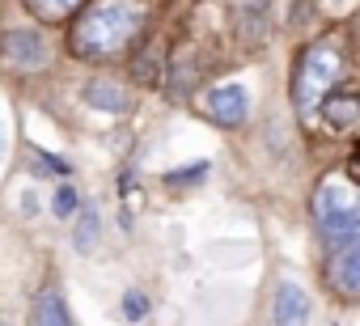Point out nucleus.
<instances>
[{"label":"nucleus","instance_id":"19","mask_svg":"<svg viewBox=\"0 0 360 326\" xmlns=\"http://www.w3.org/2000/svg\"><path fill=\"white\" fill-rule=\"evenodd\" d=\"M343 174H347V183H352V187H360V148L352 152V161H347V170H343Z\"/></svg>","mask_w":360,"mask_h":326},{"label":"nucleus","instance_id":"18","mask_svg":"<svg viewBox=\"0 0 360 326\" xmlns=\"http://www.w3.org/2000/svg\"><path fill=\"white\" fill-rule=\"evenodd\" d=\"M34 170H47V174H68V166H64V161H56L51 152H39V157H34Z\"/></svg>","mask_w":360,"mask_h":326},{"label":"nucleus","instance_id":"16","mask_svg":"<svg viewBox=\"0 0 360 326\" xmlns=\"http://www.w3.org/2000/svg\"><path fill=\"white\" fill-rule=\"evenodd\" d=\"M123 313H127V322H140V318L148 313V296H144L140 288H131V292H123Z\"/></svg>","mask_w":360,"mask_h":326},{"label":"nucleus","instance_id":"6","mask_svg":"<svg viewBox=\"0 0 360 326\" xmlns=\"http://www.w3.org/2000/svg\"><path fill=\"white\" fill-rule=\"evenodd\" d=\"M250 110V98H246V85L242 81H225L217 89H208V115L221 123V127H238Z\"/></svg>","mask_w":360,"mask_h":326},{"label":"nucleus","instance_id":"20","mask_svg":"<svg viewBox=\"0 0 360 326\" xmlns=\"http://www.w3.org/2000/svg\"><path fill=\"white\" fill-rule=\"evenodd\" d=\"M0 157H5V123H0Z\"/></svg>","mask_w":360,"mask_h":326},{"label":"nucleus","instance_id":"21","mask_svg":"<svg viewBox=\"0 0 360 326\" xmlns=\"http://www.w3.org/2000/svg\"><path fill=\"white\" fill-rule=\"evenodd\" d=\"M0 326H5V322H0Z\"/></svg>","mask_w":360,"mask_h":326},{"label":"nucleus","instance_id":"13","mask_svg":"<svg viewBox=\"0 0 360 326\" xmlns=\"http://www.w3.org/2000/svg\"><path fill=\"white\" fill-rule=\"evenodd\" d=\"M81 5H85V0H26V9H30L34 18H43V22H64V18H72Z\"/></svg>","mask_w":360,"mask_h":326},{"label":"nucleus","instance_id":"8","mask_svg":"<svg viewBox=\"0 0 360 326\" xmlns=\"http://www.w3.org/2000/svg\"><path fill=\"white\" fill-rule=\"evenodd\" d=\"M30 326H72L68 305H64V296H60L56 288H43V292L34 296V305H30Z\"/></svg>","mask_w":360,"mask_h":326},{"label":"nucleus","instance_id":"3","mask_svg":"<svg viewBox=\"0 0 360 326\" xmlns=\"http://www.w3.org/2000/svg\"><path fill=\"white\" fill-rule=\"evenodd\" d=\"M326 284L343 301H360V237L343 242L326 259Z\"/></svg>","mask_w":360,"mask_h":326},{"label":"nucleus","instance_id":"14","mask_svg":"<svg viewBox=\"0 0 360 326\" xmlns=\"http://www.w3.org/2000/svg\"><path fill=\"white\" fill-rule=\"evenodd\" d=\"M200 178H208V161H195V166H187V170H169L165 174V187H191Z\"/></svg>","mask_w":360,"mask_h":326},{"label":"nucleus","instance_id":"4","mask_svg":"<svg viewBox=\"0 0 360 326\" xmlns=\"http://www.w3.org/2000/svg\"><path fill=\"white\" fill-rule=\"evenodd\" d=\"M0 56H5V64H13L22 72H34V68L51 64V47L34 30H5L0 34Z\"/></svg>","mask_w":360,"mask_h":326},{"label":"nucleus","instance_id":"9","mask_svg":"<svg viewBox=\"0 0 360 326\" xmlns=\"http://www.w3.org/2000/svg\"><path fill=\"white\" fill-rule=\"evenodd\" d=\"M267 18H271V0H238V34L242 39H259L267 30Z\"/></svg>","mask_w":360,"mask_h":326},{"label":"nucleus","instance_id":"15","mask_svg":"<svg viewBox=\"0 0 360 326\" xmlns=\"http://www.w3.org/2000/svg\"><path fill=\"white\" fill-rule=\"evenodd\" d=\"M51 208H56V216H60V221H68V216H72V212L81 208V195H77V187H60V191H56V204H51Z\"/></svg>","mask_w":360,"mask_h":326},{"label":"nucleus","instance_id":"10","mask_svg":"<svg viewBox=\"0 0 360 326\" xmlns=\"http://www.w3.org/2000/svg\"><path fill=\"white\" fill-rule=\"evenodd\" d=\"M85 102L98 106V110H110V115H123V110L131 106V98H127L115 81H89V85H85Z\"/></svg>","mask_w":360,"mask_h":326},{"label":"nucleus","instance_id":"2","mask_svg":"<svg viewBox=\"0 0 360 326\" xmlns=\"http://www.w3.org/2000/svg\"><path fill=\"white\" fill-rule=\"evenodd\" d=\"M339 77H343V47H339V39H314L297 56V68H292V106H297V115L309 119L330 98Z\"/></svg>","mask_w":360,"mask_h":326},{"label":"nucleus","instance_id":"5","mask_svg":"<svg viewBox=\"0 0 360 326\" xmlns=\"http://www.w3.org/2000/svg\"><path fill=\"white\" fill-rule=\"evenodd\" d=\"M352 208V183L347 174H326L318 187H314V200H309V212H314V225L326 229L339 212Z\"/></svg>","mask_w":360,"mask_h":326},{"label":"nucleus","instance_id":"7","mask_svg":"<svg viewBox=\"0 0 360 326\" xmlns=\"http://www.w3.org/2000/svg\"><path fill=\"white\" fill-rule=\"evenodd\" d=\"M276 326H305L309 322V296L297 284H280L276 288V305H271Z\"/></svg>","mask_w":360,"mask_h":326},{"label":"nucleus","instance_id":"17","mask_svg":"<svg viewBox=\"0 0 360 326\" xmlns=\"http://www.w3.org/2000/svg\"><path fill=\"white\" fill-rule=\"evenodd\" d=\"M94 233H98V212H94V208H85V216H81V229H77V246H81V250H89Z\"/></svg>","mask_w":360,"mask_h":326},{"label":"nucleus","instance_id":"1","mask_svg":"<svg viewBox=\"0 0 360 326\" xmlns=\"http://www.w3.org/2000/svg\"><path fill=\"white\" fill-rule=\"evenodd\" d=\"M144 30V0H89L68 30L77 60H115Z\"/></svg>","mask_w":360,"mask_h":326},{"label":"nucleus","instance_id":"11","mask_svg":"<svg viewBox=\"0 0 360 326\" xmlns=\"http://www.w3.org/2000/svg\"><path fill=\"white\" fill-rule=\"evenodd\" d=\"M322 115H326V123L330 127H352L356 119H360V93H330L326 102H322Z\"/></svg>","mask_w":360,"mask_h":326},{"label":"nucleus","instance_id":"12","mask_svg":"<svg viewBox=\"0 0 360 326\" xmlns=\"http://www.w3.org/2000/svg\"><path fill=\"white\" fill-rule=\"evenodd\" d=\"M318 233L330 242V250H335V246H343V242H352V237H360V200H356L347 212H339V216H335L326 229H318Z\"/></svg>","mask_w":360,"mask_h":326}]
</instances>
